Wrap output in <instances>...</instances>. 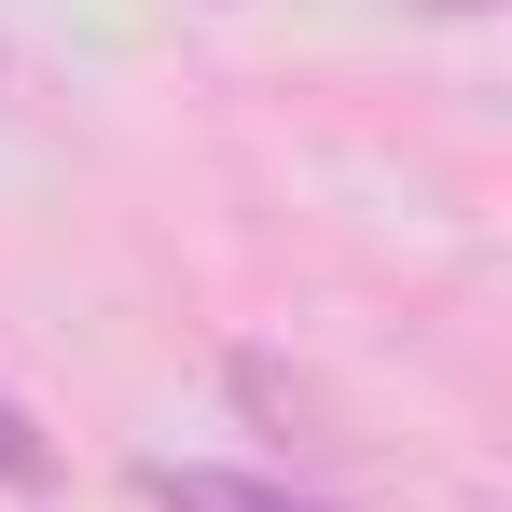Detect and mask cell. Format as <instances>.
<instances>
[{
  "label": "cell",
  "instance_id": "1",
  "mask_svg": "<svg viewBox=\"0 0 512 512\" xmlns=\"http://www.w3.org/2000/svg\"><path fill=\"white\" fill-rule=\"evenodd\" d=\"M139 499H153V512H333V499L263 485V471H208V457H153V471H139Z\"/></svg>",
  "mask_w": 512,
  "mask_h": 512
},
{
  "label": "cell",
  "instance_id": "2",
  "mask_svg": "<svg viewBox=\"0 0 512 512\" xmlns=\"http://www.w3.org/2000/svg\"><path fill=\"white\" fill-rule=\"evenodd\" d=\"M0 485H14V499H42V485H56V429L28 416L14 388H0Z\"/></svg>",
  "mask_w": 512,
  "mask_h": 512
},
{
  "label": "cell",
  "instance_id": "3",
  "mask_svg": "<svg viewBox=\"0 0 512 512\" xmlns=\"http://www.w3.org/2000/svg\"><path fill=\"white\" fill-rule=\"evenodd\" d=\"M457 14H471V0H457Z\"/></svg>",
  "mask_w": 512,
  "mask_h": 512
}]
</instances>
